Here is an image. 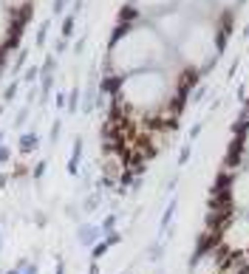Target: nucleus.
<instances>
[{"label":"nucleus","mask_w":249,"mask_h":274,"mask_svg":"<svg viewBox=\"0 0 249 274\" xmlns=\"http://www.w3.org/2000/svg\"><path fill=\"white\" fill-rule=\"evenodd\" d=\"M34 147H37V136H34V133L20 136V150H34Z\"/></svg>","instance_id":"nucleus-1"},{"label":"nucleus","mask_w":249,"mask_h":274,"mask_svg":"<svg viewBox=\"0 0 249 274\" xmlns=\"http://www.w3.org/2000/svg\"><path fill=\"white\" fill-rule=\"evenodd\" d=\"M71 31H74V17H68L65 23H62V34L71 37Z\"/></svg>","instance_id":"nucleus-3"},{"label":"nucleus","mask_w":249,"mask_h":274,"mask_svg":"<svg viewBox=\"0 0 249 274\" xmlns=\"http://www.w3.org/2000/svg\"><path fill=\"white\" fill-rule=\"evenodd\" d=\"M173 209H176V201H173V204L167 206V212H164V218H161V223H167L170 218H173Z\"/></svg>","instance_id":"nucleus-4"},{"label":"nucleus","mask_w":249,"mask_h":274,"mask_svg":"<svg viewBox=\"0 0 249 274\" xmlns=\"http://www.w3.org/2000/svg\"><path fill=\"white\" fill-rule=\"evenodd\" d=\"M201 127H204L201 122H198V125H192V127H190V138H195V136H198V133H201Z\"/></svg>","instance_id":"nucleus-5"},{"label":"nucleus","mask_w":249,"mask_h":274,"mask_svg":"<svg viewBox=\"0 0 249 274\" xmlns=\"http://www.w3.org/2000/svg\"><path fill=\"white\" fill-rule=\"evenodd\" d=\"M187 159H190V144H184L179 153V164H187Z\"/></svg>","instance_id":"nucleus-2"}]
</instances>
